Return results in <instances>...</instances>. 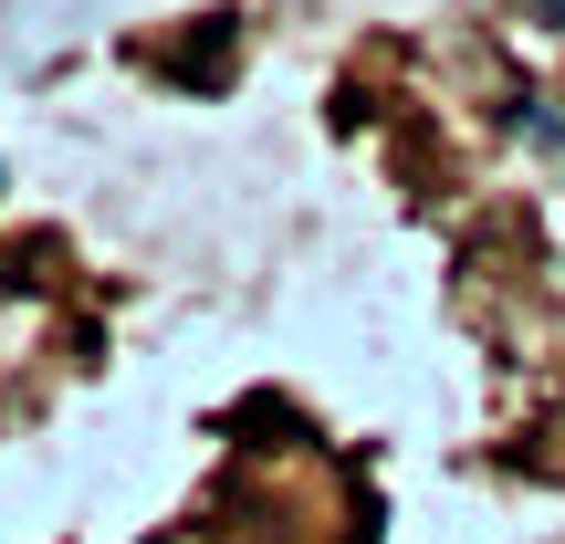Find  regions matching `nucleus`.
Listing matches in <instances>:
<instances>
[{
	"label": "nucleus",
	"instance_id": "f257e3e1",
	"mask_svg": "<svg viewBox=\"0 0 565 544\" xmlns=\"http://www.w3.org/2000/svg\"><path fill=\"white\" fill-rule=\"evenodd\" d=\"M179 74H189V84H231V11H210L200 53H179Z\"/></svg>",
	"mask_w": 565,
	"mask_h": 544
},
{
	"label": "nucleus",
	"instance_id": "f03ea898",
	"mask_svg": "<svg viewBox=\"0 0 565 544\" xmlns=\"http://www.w3.org/2000/svg\"><path fill=\"white\" fill-rule=\"evenodd\" d=\"M534 11H545V21H565V0H534Z\"/></svg>",
	"mask_w": 565,
	"mask_h": 544
}]
</instances>
